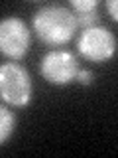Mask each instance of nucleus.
<instances>
[{
	"instance_id": "1",
	"label": "nucleus",
	"mask_w": 118,
	"mask_h": 158,
	"mask_svg": "<svg viewBox=\"0 0 118 158\" xmlns=\"http://www.w3.org/2000/svg\"><path fill=\"white\" fill-rule=\"evenodd\" d=\"M33 34L41 44L49 48H59L71 42L77 32V22L73 12L61 4H45L37 8L32 20Z\"/></svg>"
},
{
	"instance_id": "2",
	"label": "nucleus",
	"mask_w": 118,
	"mask_h": 158,
	"mask_svg": "<svg viewBox=\"0 0 118 158\" xmlns=\"http://www.w3.org/2000/svg\"><path fill=\"white\" fill-rule=\"evenodd\" d=\"M32 77L18 61L0 63V99L10 107H28L32 101Z\"/></svg>"
},
{
	"instance_id": "3",
	"label": "nucleus",
	"mask_w": 118,
	"mask_h": 158,
	"mask_svg": "<svg viewBox=\"0 0 118 158\" xmlns=\"http://www.w3.org/2000/svg\"><path fill=\"white\" fill-rule=\"evenodd\" d=\"M77 49L83 59L91 63H104L116 53V38L104 26L85 28L79 36Z\"/></svg>"
},
{
	"instance_id": "4",
	"label": "nucleus",
	"mask_w": 118,
	"mask_h": 158,
	"mask_svg": "<svg viewBox=\"0 0 118 158\" xmlns=\"http://www.w3.org/2000/svg\"><path fill=\"white\" fill-rule=\"evenodd\" d=\"M79 61L75 53L67 52V49H51L39 61V73L47 83L57 87L69 85L75 81L79 73Z\"/></svg>"
},
{
	"instance_id": "5",
	"label": "nucleus",
	"mask_w": 118,
	"mask_h": 158,
	"mask_svg": "<svg viewBox=\"0 0 118 158\" xmlns=\"http://www.w3.org/2000/svg\"><path fill=\"white\" fill-rule=\"evenodd\" d=\"M32 32L22 18L8 16L0 20V53L10 61H20L30 49Z\"/></svg>"
},
{
	"instance_id": "6",
	"label": "nucleus",
	"mask_w": 118,
	"mask_h": 158,
	"mask_svg": "<svg viewBox=\"0 0 118 158\" xmlns=\"http://www.w3.org/2000/svg\"><path fill=\"white\" fill-rule=\"evenodd\" d=\"M69 10L75 16V22L79 28H91L98 26L100 16H98V0H71Z\"/></svg>"
},
{
	"instance_id": "7",
	"label": "nucleus",
	"mask_w": 118,
	"mask_h": 158,
	"mask_svg": "<svg viewBox=\"0 0 118 158\" xmlns=\"http://www.w3.org/2000/svg\"><path fill=\"white\" fill-rule=\"evenodd\" d=\"M16 128V117L6 105H0V146L14 135Z\"/></svg>"
},
{
	"instance_id": "8",
	"label": "nucleus",
	"mask_w": 118,
	"mask_h": 158,
	"mask_svg": "<svg viewBox=\"0 0 118 158\" xmlns=\"http://www.w3.org/2000/svg\"><path fill=\"white\" fill-rule=\"evenodd\" d=\"M92 79H95V75H92V71H88V69H79L75 81H79L81 85H91Z\"/></svg>"
},
{
	"instance_id": "9",
	"label": "nucleus",
	"mask_w": 118,
	"mask_h": 158,
	"mask_svg": "<svg viewBox=\"0 0 118 158\" xmlns=\"http://www.w3.org/2000/svg\"><path fill=\"white\" fill-rule=\"evenodd\" d=\"M106 10H108V14H110V18L116 22V20H118V2H116V0H108V2H106Z\"/></svg>"
}]
</instances>
